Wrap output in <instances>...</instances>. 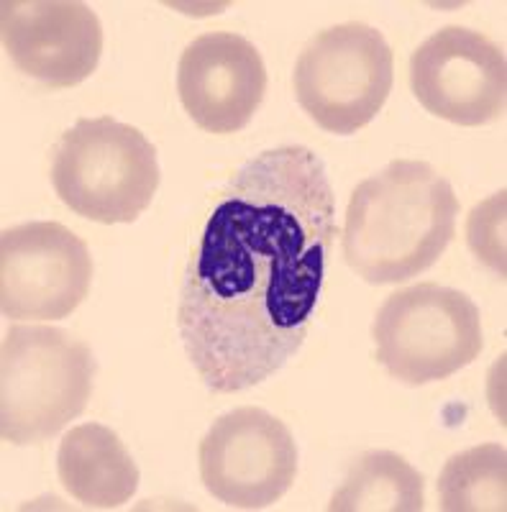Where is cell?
Returning a JSON list of instances; mask_svg holds the SVG:
<instances>
[{
	"instance_id": "6da1fadb",
	"label": "cell",
	"mask_w": 507,
	"mask_h": 512,
	"mask_svg": "<svg viewBox=\"0 0 507 512\" xmlns=\"http://www.w3.org/2000/svg\"><path fill=\"white\" fill-rule=\"evenodd\" d=\"M336 231L326 164L308 146L257 154L228 182L190 256L182 346L208 390L267 382L308 336Z\"/></svg>"
},
{
	"instance_id": "7a4b0ae2",
	"label": "cell",
	"mask_w": 507,
	"mask_h": 512,
	"mask_svg": "<svg viewBox=\"0 0 507 512\" xmlns=\"http://www.w3.org/2000/svg\"><path fill=\"white\" fill-rule=\"evenodd\" d=\"M459 198L428 162L395 159L351 192L341 246L369 285L408 282L443 256L456 233Z\"/></svg>"
},
{
	"instance_id": "3957f363",
	"label": "cell",
	"mask_w": 507,
	"mask_h": 512,
	"mask_svg": "<svg viewBox=\"0 0 507 512\" xmlns=\"http://www.w3.org/2000/svg\"><path fill=\"white\" fill-rule=\"evenodd\" d=\"M88 344L54 326H13L0 346V436L39 446L80 418L93 395Z\"/></svg>"
},
{
	"instance_id": "277c9868",
	"label": "cell",
	"mask_w": 507,
	"mask_h": 512,
	"mask_svg": "<svg viewBox=\"0 0 507 512\" xmlns=\"http://www.w3.org/2000/svg\"><path fill=\"white\" fill-rule=\"evenodd\" d=\"M52 185L77 216L105 226L134 223L157 195V149L129 123L80 118L54 146Z\"/></svg>"
},
{
	"instance_id": "5b68a950",
	"label": "cell",
	"mask_w": 507,
	"mask_h": 512,
	"mask_svg": "<svg viewBox=\"0 0 507 512\" xmlns=\"http://www.w3.org/2000/svg\"><path fill=\"white\" fill-rule=\"evenodd\" d=\"M372 336L379 364L410 387L449 379L484 346L472 297L436 282L392 292L374 318Z\"/></svg>"
},
{
	"instance_id": "8992f818",
	"label": "cell",
	"mask_w": 507,
	"mask_h": 512,
	"mask_svg": "<svg viewBox=\"0 0 507 512\" xmlns=\"http://www.w3.org/2000/svg\"><path fill=\"white\" fill-rule=\"evenodd\" d=\"M395 57L382 31L349 21L315 34L295 64L298 103L338 136L369 126L392 93Z\"/></svg>"
},
{
	"instance_id": "52a82bcc",
	"label": "cell",
	"mask_w": 507,
	"mask_h": 512,
	"mask_svg": "<svg viewBox=\"0 0 507 512\" xmlns=\"http://www.w3.org/2000/svg\"><path fill=\"white\" fill-rule=\"evenodd\" d=\"M200 479L234 510H264L290 492L298 446L290 428L262 408H236L213 420L198 448Z\"/></svg>"
},
{
	"instance_id": "ba28073f",
	"label": "cell",
	"mask_w": 507,
	"mask_h": 512,
	"mask_svg": "<svg viewBox=\"0 0 507 512\" xmlns=\"http://www.w3.org/2000/svg\"><path fill=\"white\" fill-rule=\"evenodd\" d=\"M88 244L52 221L21 223L0 236V310L11 320H62L88 297Z\"/></svg>"
},
{
	"instance_id": "9c48e42d",
	"label": "cell",
	"mask_w": 507,
	"mask_h": 512,
	"mask_svg": "<svg viewBox=\"0 0 507 512\" xmlns=\"http://www.w3.org/2000/svg\"><path fill=\"white\" fill-rule=\"evenodd\" d=\"M410 88L428 113L456 126L500 121L507 105L505 52L479 31L446 26L410 57Z\"/></svg>"
},
{
	"instance_id": "30bf717a",
	"label": "cell",
	"mask_w": 507,
	"mask_h": 512,
	"mask_svg": "<svg viewBox=\"0 0 507 512\" xmlns=\"http://www.w3.org/2000/svg\"><path fill=\"white\" fill-rule=\"evenodd\" d=\"M0 31L18 70L52 90L88 80L103 54L100 18L77 0H6Z\"/></svg>"
},
{
	"instance_id": "8fae6325",
	"label": "cell",
	"mask_w": 507,
	"mask_h": 512,
	"mask_svg": "<svg viewBox=\"0 0 507 512\" xmlns=\"http://www.w3.org/2000/svg\"><path fill=\"white\" fill-rule=\"evenodd\" d=\"M177 93L187 116L203 131L236 134L262 105L267 67L249 39L234 31H210L182 52Z\"/></svg>"
},
{
	"instance_id": "7c38bea8",
	"label": "cell",
	"mask_w": 507,
	"mask_h": 512,
	"mask_svg": "<svg viewBox=\"0 0 507 512\" xmlns=\"http://www.w3.org/2000/svg\"><path fill=\"white\" fill-rule=\"evenodd\" d=\"M62 487L90 510H116L139 489V466L116 431L100 423L70 428L57 451Z\"/></svg>"
},
{
	"instance_id": "4fadbf2b",
	"label": "cell",
	"mask_w": 507,
	"mask_h": 512,
	"mask_svg": "<svg viewBox=\"0 0 507 512\" xmlns=\"http://www.w3.org/2000/svg\"><path fill=\"white\" fill-rule=\"evenodd\" d=\"M423 507L426 479L392 451H369L354 461L328 502L331 512H420Z\"/></svg>"
},
{
	"instance_id": "5bb4252c",
	"label": "cell",
	"mask_w": 507,
	"mask_h": 512,
	"mask_svg": "<svg viewBox=\"0 0 507 512\" xmlns=\"http://www.w3.org/2000/svg\"><path fill=\"white\" fill-rule=\"evenodd\" d=\"M438 507L443 512H505V446L482 443L451 456L438 477Z\"/></svg>"
},
{
	"instance_id": "9a60e30c",
	"label": "cell",
	"mask_w": 507,
	"mask_h": 512,
	"mask_svg": "<svg viewBox=\"0 0 507 512\" xmlns=\"http://www.w3.org/2000/svg\"><path fill=\"white\" fill-rule=\"evenodd\" d=\"M469 246L482 262L505 277V190L474 208L469 218Z\"/></svg>"
}]
</instances>
